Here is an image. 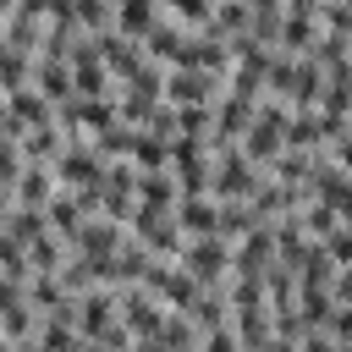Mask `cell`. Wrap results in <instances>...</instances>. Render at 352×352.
Wrapping results in <instances>:
<instances>
[{
    "label": "cell",
    "instance_id": "52a82bcc",
    "mask_svg": "<svg viewBox=\"0 0 352 352\" xmlns=\"http://www.w3.org/2000/svg\"><path fill=\"white\" fill-rule=\"evenodd\" d=\"M143 286H148V292H154L165 308H182V314H187V308L198 302V292H204L182 258H154V270L143 275Z\"/></svg>",
    "mask_w": 352,
    "mask_h": 352
},
{
    "label": "cell",
    "instance_id": "603a6c76",
    "mask_svg": "<svg viewBox=\"0 0 352 352\" xmlns=\"http://www.w3.org/2000/svg\"><path fill=\"white\" fill-rule=\"evenodd\" d=\"M204 352H248L236 324H220V330H204Z\"/></svg>",
    "mask_w": 352,
    "mask_h": 352
},
{
    "label": "cell",
    "instance_id": "f1b7e54d",
    "mask_svg": "<svg viewBox=\"0 0 352 352\" xmlns=\"http://www.w3.org/2000/svg\"><path fill=\"white\" fill-rule=\"evenodd\" d=\"M264 352H302V346H297V341H280V336H270V346H264Z\"/></svg>",
    "mask_w": 352,
    "mask_h": 352
},
{
    "label": "cell",
    "instance_id": "ba28073f",
    "mask_svg": "<svg viewBox=\"0 0 352 352\" xmlns=\"http://www.w3.org/2000/svg\"><path fill=\"white\" fill-rule=\"evenodd\" d=\"M38 302L28 297V286H6V297H0V330H6V341H28L33 330H38Z\"/></svg>",
    "mask_w": 352,
    "mask_h": 352
},
{
    "label": "cell",
    "instance_id": "7c38bea8",
    "mask_svg": "<svg viewBox=\"0 0 352 352\" xmlns=\"http://www.w3.org/2000/svg\"><path fill=\"white\" fill-rule=\"evenodd\" d=\"M176 220L187 226V236H220V198H214V192L182 198V204H176Z\"/></svg>",
    "mask_w": 352,
    "mask_h": 352
},
{
    "label": "cell",
    "instance_id": "d6986e66",
    "mask_svg": "<svg viewBox=\"0 0 352 352\" xmlns=\"http://www.w3.org/2000/svg\"><path fill=\"white\" fill-rule=\"evenodd\" d=\"M297 314L308 319V330H324L336 314V292L330 286H297Z\"/></svg>",
    "mask_w": 352,
    "mask_h": 352
},
{
    "label": "cell",
    "instance_id": "83f0119b",
    "mask_svg": "<svg viewBox=\"0 0 352 352\" xmlns=\"http://www.w3.org/2000/svg\"><path fill=\"white\" fill-rule=\"evenodd\" d=\"M66 352H110V346H104V341H88V336H77Z\"/></svg>",
    "mask_w": 352,
    "mask_h": 352
},
{
    "label": "cell",
    "instance_id": "5bb4252c",
    "mask_svg": "<svg viewBox=\"0 0 352 352\" xmlns=\"http://www.w3.org/2000/svg\"><path fill=\"white\" fill-rule=\"evenodd\" d=\"M33 88L50 99V104H60V99H72L77 94V77H72V60H50V55H38V66H33Z\"/></svg>",
    "mask_w": 352,
    "mask_h": 352
},
{
    "label": "cell",
    "instance_id": "8fae6325",
    "mask_svg": "<svg viewBox=\"0 0 352 352\" xmlns=\"http://www.w3.org/2000/svg\"><path fill=\"white\" fill-rule=\"evenodd\" d=\"M44 214H50V231H55V236H66V242H77V236H82V226L94 220V214L82 209V198H77V192H66V187L50 198V209H44Z\"/></svg>",
    "mask_w": 352,
    "mask_h": 352
},
{
    "label": "cell",
    "instance_id": "3957f363",
    "mask_svg": "<svg viewBox=\"0 0 352 352\" xmlns=\"http://www.w3.org/2000/svg\"><path fill=\"white\" fill-rule=\"evenodd\" d=\"M182 264L192 270L198 286H231V275H236V242H226V236H192L187 253H182Z\"/></svg>",
    "mask_w": 352,
    "mask_h": 352
},
{
    "label": "cell",
    "instance_id": "9c48e42d",
    "mask_svg": "<svg viewBox=\"0 0 352 352\" xmlns=\"http://www.w3.org/2000/svg\"><path fill=\"white\" fill-rule=\"evenodd\" d=\"M72 248H77V253H94V258H116V253L126 248V226H121V220H110V214H94Z\"/></svg>",
    "mask_w": 352,
    "mask_h": 352
},
{
    "label": "cell",
    "instance_id": "2e32d148",
    "mask_svg": "<svg viewBox=\"0 0 352 352\" xmlns=\"http://www.w3.org/2000/svg\"><path fill=\"white\" fill-rule=\"evenodd\" d=\"M138 204H148V209H176V204H182L176 170H143V176H138Z\"/></svg>",
    "mask_w": 352,
    "mask_h": 352
},
{
    "label": "cell",
    "instance_id": "ffe728a7",
    "mask_svg": "<svg viewBox=\"0 0 352 352\" xmlns=\"http://www.w3.org/2000/svg\"><path fill=\"white\" fill-rule=\"evenodd\" d=\"M94 148H99L104 160H132V148H138V126H126V121H121V126L99 132V138H94Z\"/></svg>",
    "mask_w": 352,
    "mask_h": 352
},
{
    "label": "cell",
    "instance_id": "cb8c5ba5",
    "mask_svg": "<svg viewBox=\"0 0 352 352\" xmlns=\"http://www.w3.org/2000/svg\"><path fill=\"white\" fill-rule=\"evenodd\" d=\"M336 341H346L352 346V302H336V314H330V324H324Z\"/></svg>",
    "mask_w": 352,
    "mask_h": 352
},
{
    "label": "cell",
    "instance_id": "484cf974",
    "mask_svg": "<svg viewBox=\"0 0 352 352\" xmlns=\"http://www.w3.org/2000/svg\"><path fill=\"white\" fill-rule=\"evenodd\" d=\"M330 292H336V302H352V264H341V270H336Z\"/></svg>",
    "mask_w": 352,
    "mask_h": 352
},
{
    "label": "cell",
    "instance_id": "277c9868",
    "mask_svg": "<svg viewBox=\"0 0 352 352\" xmlns=\"http://www.w3.org/2000/svg\"><path fill=\"white\" fill-rule=\"evenodd\" d=\"M258 182H264V165H253V160L242 154V143H236V148H220V154H214V182H209V192H214L220 204L253 198V192H258Z\"/></svg>",
    "mask_w": 352,
    "mask_h": 352
},
{
    "label": "cell",
    "instance_id": "ac0fdd59",
    "mask_svg": "<svg viewBox=\"0 0 352 352\" xmlns=\"http://www.w3.org/2000/svg\"><path fill=\"white\" fill-rule=\"evenodd\" d=\"M248 28H253L248 0H214V16H209V28H204V33H214V38H242Z\"/></svg>",
    "mask_w": 352,
    "mask_h": 352
},
{
    "label": "cell",
    "instance_id": "e0dca14e",
    "mask_svg": "<svg viewBox=\"0 0 352 352\" xmlns=\"http://www.w3.org/2000/svg\"><path fill=\"white\" fill-rule=\"evenodd\" d=\"M6 110H11L22 126H44V121H55V104H50L33 82H28V88H11V94H6Z\"/></svg>",
    "mask_w": 352,
    "mask_h": 352
},
{
    "label": "cell",
    "instance_id": "9a60e30c",
    "mask_svg": "<svg viewBox=\"0 0 352 352\" xmlns=\"http://www.w3.org/2000/svg\"><path fill=\"white\" fill-rule=\"evenodd\" d=\"M44 231H50V214H44V209H33V204H6V242L33 248Z\"/></svg>",
    "mask_w": 352,
    "mask_h": 352
},
{
    "label": "cell",
    "instance_id": "7402d4cb",
    "mask_svg": "<svg viewBox=\"0 0 352 352\" xmlns=\"http://www.w3.org/2000/svg\"><path fill=\"white\" fill-rule=\"evenodd\" d=\"M77 22H82V33L116 28V0H77Z\"/></svg>",
    "mask_w": 352,
    "mask_h": 352
},
{
    "label": "cell",
    "instance_id": "7a4b0ae2",
    "mask_svg": "<svg viewBox=\"0 0 352 352\" xmlns=\"http://www.w3.org/2000/svg\"><path fill=\"white\" fill-rule=\"evenodd\" d=\"M132 236L148 248V253H160V258H182L187 253V226L176 220V209H148V204H138L132 209Z\"/></svg>",
    "mask_w": 352,
    "mask_h": 352
},
{
    "label": "cell",
    "instance_id": "44dd1931",
    "mask_svg": "<svg viewBox=\"0 0 352 352\" xmlns=\"http://www.w3.org/2000/svg\"><path fill=\"white\" fill-rule=\"evenodd\" d=\"M165 16L170 22H182V28H209V16H214V0H165Z\"/></svg>",
    "mask_w": 352,
    "mask_h": 352
},
{
    "label": "cell",
    "instance_id": "6da1fadb",
    "mask_svg": "<svg viewBox=\"0 0 352 352\" xmlns=\"http://www.w3.org/2000/svg\"><path fill=\"white\" fill-rule=\"evenodd\" d=\"M286 121H292V104L286 99H258V116H253V126L242 132V154L253 160V165H275L280 154H286Z\"/></svg>",
    "mask_w": 352,
    "mask_h": 352
},
{
    "label": "cell",
    "instance_id": "5b68a950",
    "mask_svg": "<svg viewBox=\"0 0 352 352\" xmlns=\"http://www.w3.org/2000/svg\"><path fill=\"white\" fill-rule=\"evenodd\" d=\"M55 176H60V187H66V192L104 187V176H110V160L94 148V138H72V143H66V154L55 160Z\"/></svg>",
    "mask_w": 352,
    "mask_h": 352
},
{
    "label": "cell",
    "instance_id": "8992f818",
    "mask_svg": "<svg viewBox=\"0 0 352 352\" xmlns=\"http://www.w3.org/2000/svg\"><path fill=\"white\" fill-rule=\"evenodd\" d=\"M165 99H170V104H220V99H226V72L170 66V72H165Z\"/></svg>",
    "mask_w": 352,
    "mask_h": 352
},
{
    "label": "cell",
    "instance_id": "4fadbf2b",
    "mask_svg": "<svg viewBox=\"0 0 352 352\" xmlns=\"http://www.w3.org/2000/svg\"><path fill=\"white\" fill-rule=\"evenodd\" d=\"M336 270H341V264H336V253H330V242H319V236H314V242L302 248V258L292 264V275H297V286H330V280H336Z\"/></svg>",
    "mask_w": 352,
    "mask_h": 352
},
{
    "label": "cell",
    "instance_id": "30bf717a",
    "mask_svg": "<svg viewBox=\"0 0 352 352\" xmlns=\"http://www.w3.org/2000/svg\"><path fill=\"white\" fill-rule=\"evenodd\" d=\"M165 22V0H116V28L126 38H148Z\"/></svg>",
    "mask_w": 352,
    "mask_h": 352
},
{
    "label": "cell",
    "instance_id": "d4e9b609",
    "mask_svg": "<svg viewBox=\"0 0 352 352\" xmlns=\"http://www.w3.org/2000/svg\"><path fill=\"white\" fill-rule=\"evenodd\" d=\"M324 242H330V253H336V264H352V226H336V231H330Z\"/></svg>",
    "mask_w": 352,
    "mask_h": 352
},
{
    "label": "cell",
    "instance_id": "4316f807",
    "mask_svg": "<svg viewBox=\"0 0 352 352\" xmlns=\"http://www.w3.org/2000/svg\"><path fill=\"white\" fill-rule=\"evenodd\" d=\"M324 6H330V0H286L292 16H324Z\"/></svg>",
    "mask_w": 352,
    "mask_h": 352
}]
</instances>
